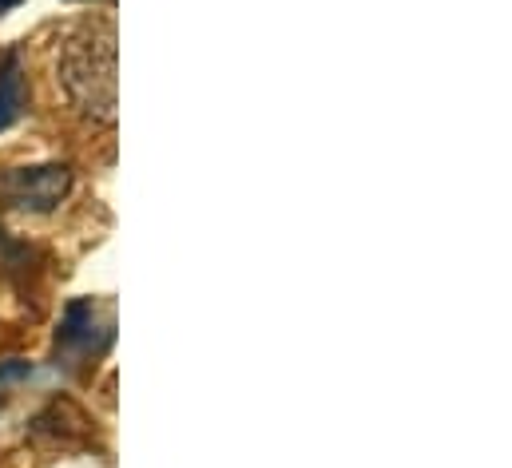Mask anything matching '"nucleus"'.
Here are the masks:
<instances>
[{
    "instance_id": "4",
    "label": "nucleus",
    "mask_w": 512,
    "mask_h": 468,
    "mask_svg": "<svg viewBox=\"0 0 512 468\" xmlns=\"http://www.w3.org/2000/svg\"><path fill=\"white\" fill-rule=\"evenodd\" d=\"M32 437L48 441V445H72L88 437V417L72 405V401H52L36 421H32Z\"/></svg>"
},
{
    "instance_id": "6",
    "label": "nucleus",
    "mask_w": 512,
    "mask_h": 468,
    "mask_svg": "<svg viewBox=\"0 0 512 468\" xmlns=\"http://www.w3.org/2000/svg\"><path fill=\"white\" fill-rule=\"evenodd\" d=\"M12 4H20V0H0V12H4V8H12Z\"/></svg>"
},
{
    "instance_id": "3",
    "label": "nucleus",
    "mask_w": 512,
    "mask_h": 468,
    "mask_svg": "<svg viewBox=\"0 0 512 468\" xmlns=\"http://www.w3.org/2000/svg\"><path fill=\"white\" fill-rule=\"evenodd\" d=\"M72 187V171L64 163L48 167H12L0 171V203L16 211H52Z\"/></svg>"
},
{
    "instance_id": "1",
    "label": "nucleus",
    "mask_w": 512,
    "mask_h": 468,
    "mask_svg": "<svg viewBox=\"0 0 512 468\" xmlns=\"http://www.w3.org/2000/svg\"><path fill=\"white\" fill-rule=\"evenodd\" d=\"M60 84L76 112L96 123H112L116 96V20L92 16L76 24L60 44Z\"/></svg>"
},
{
    "instance_id": "2",
    "label": "nucleus",
    "mask_w": 512,
    "mask_h": 468,
    "mask_svg": "<svg viewBox=\"0 0 512 468\" xmlns=\"http://www.w3.org/2000/svg\"><path fill=\"white\" fill-rule=\"evenodd\" d=\"M112 342V306L96 302V298H80L68 306L64 326L56 334V357H64L68 365L100 357Z\"/></svg>"
},
{
    "instance_id": "5",
    "label": "nucleus",
    "mask_w": 512,
    "mask_h": 468,
    "mask_svg": "<svg viewBox=\"0 0 512 468\" xmlns=\"http://www.w3.org/2000/svg\"><path fill=\"white\" fill-rule=\"evenodd\" d=\"M28 104V84H24V72H20V60L8 56L4 68H0V131L8 123H16L20 112Z\"/></svg>"
}]
</instances>
